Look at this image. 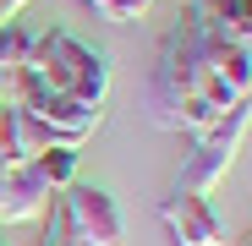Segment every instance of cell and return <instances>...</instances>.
<instances>
[{"instance_id": "cell-1", "label": "cell", "mask_w": 252, "mask_h": 246, "mask_svg": "<svg viewBox=\"0 0 252 246\" xmlns=\"http://www.w3.org/2000/svg\"><path fill=\"white\" fill-rule=\"evenodd\" d=\"M236 99H241V93H230L225 82L197 60L187 27L176 22L170 33H164L159 60H154V77H148V120H154L159 132H181V137L197 142ZM247 99H252V93H247Z\"/></svg>"}, {"instance_id": "cell-2", "label": "cell", "mask_w": 252, "mask_h": 246, "mask_svg": "<svg viewBox=\"0 0 252 246\" xmlns=\"http://www.w3.org/2000/svg\"><path fill=\"white\" fill-rule=\"evenodd\" d=\"M22 66L44 82V93H66V99H82L94 109H104V99H110V55L94 50V44H82L66 27L33 33Z\"/></svg>"}, {"instance_id": "cell-3", "label": "cell", "mask_w": 252, "mask_h": 246, "mask_svg": "<svg viewBox=\"0 0 252 246\" xmlns=\"http://www.w3.org/2000/svg\"><path fill=\"white\" fill-rule=\"evenodd\" d=\"M247 132H252V99H236V104L214 120V126L197 137V148L187 153L176 186H181V191H197V197H208L214 186H225V175H230V164H236Z\"/></svg>"}, {"instance_id": "cell-4", "label": "cell", "mask_w": 252, "mask_h": 246, "mask_svg": "<svg viewBox=\"0 0 252 246\" xmlns=\"http://www.w3.org/2000/svg\"><path fill=\"white\" fill-rule=\"evenodd\" d=\"M55 208L66 214V230L77 235V246H126V219L104 186L71 181L66 191H55Z\"/></svg>"}, {"instance_id": "cell-5", "label": "cell", "mask_w": 252, "mask_h": 246, "mask_svg": "<svg viewBox=\"0 0 252 246\" xmlns=\"http://www.w3.org/2000/svg\"><path fill=\"white\" fill-rule=\"evenodd\" d=\"M181 27H187V38H192L197 60L214 71L230 93H241V99H247V93H252V50H247V44H236V38H225L214 22L197 17V11H187V17H181Z\"/></svg>"}, {"instance_id": "cell-6", "label": "cell", "mask_w": 252, "mask_h": 246, "mask_svg": "<svg viewBox=\"0 0 252 246\" xmlns=\"http://www.w3.org/2000/svg\"><path fill=\"white\" fill-rule=\"evenodd\" d=\"M159 219H164V230H170L176 246H225V224L214 214V202L197 197V191L170 186L159 197Z\"/></svg>"}, {"instance_id": "cell-7", "label": "cell", "mask_w": 252, "mask_h": 246, "mask_svg": "<svg viewBox=\"0 0 252 246\" xmlns=\"http://www.w3.org/2000/svg\"><path fill=\"white\" fill-rule=\"evenodd\" d=\"M50 202H55V191L33 164H0V230L22 224V219H38Z\"/></svg>"}, {"instance_id": "cell-8", "label": "cell", "mask_w": 252, "mask_h": 246, "mask_svg": "<svg viewBox=\"0 0 252 246\" xmlns=\"http://www.w3.org/2000/svg\"><path fill=\"white\" fill-rule=\"evenodd\" d=\"M192 11L208 17L225 38H236V44L252 50V0H192Z\"/></svg>"}, {"instance_id": "cell-9", "label": "cell", "mask_w": 252, "mask_h": 246, "mask_svg": "<svg viewBox=\"0 0 252 246\" xmlns=\"http://www.w3.org/2000/svg\"><path fill=\"white\" fill-rule=\"evenodd\" d=\"M28 164L50 181V191H66V186L77 181V148H38Z\"/></svg>"}, {"instance_id": "cell-10", "label": "cell", "mask_w": 252, "mask_h": 246, "mask_svg": "<svg viewBox=\"0 0 252 246\" xmlns=\"http://www.w3.org/2000/svg\"><path fill=\"white\" fill-rule=\"evenodd\" d=\"M28 44H33V33H28V27L0 22V66H6V71H17V66L28 60Z\"/></svg>"}, {"instance_id": "cell-11", "label": "cell", "mask_w": 252, "mask_h": 246, "mask_svg": "<svg viewBox=\"0 0 252 246\" xmlns=\"http://www.w3.org/2000/svg\"><path fill=\"white\" fill-rule=\"evenodd\" d=\"M44 214H50V224H44V241H38V246H77V235L66 230V214L55 208V202H50Z\"/></svg>"}, {"instance_id": "cell-12", "label": "cell", "mask_w": 252, "mask_h": 246, "mask_svg": "<svg viewBox=\"0 0 252 246\" xmlns=\"http://www.w3.org/2000/svg\"><path fill=\"white\" fill-rule=\"evenodd\" d=\"M241 246H252V230H247V235H241Z\"/></svg>"}, {"instance_id": "cell-13", "label": "cell", "mask_w": 252, "mask_h": 246, "mask_svg": "<svg viewBox=\"0 0 252 246\" xmlns=\"http://www.w3.org/2000/svg\"><path fill=\"white\" fill-rule=\"evenodd\" d=\"M0 126H6V104H0Z\"/></svg>"}]
</instances>
